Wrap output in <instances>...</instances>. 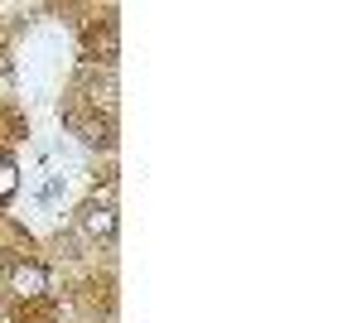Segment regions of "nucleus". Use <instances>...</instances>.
<instances>
[{
  "instance_id": "obj_1",
  "label": "nucleus",
  "mask_w": 362,
  "mask_h": 323,
  "mask_svg": "<svg viewBox=\"0 0 362 323\" xmlns=\"http://www.w3.org/2000/svg\"><path fill=\"white\" fill-rule=\"evenodd\" d=\"M87 237H97V242H112L116 237V203L112 198H87L83 213H78Z\"/></svg>"
},
{
  "instance_id": "obj_2",
  "label": "nucleus",
  "mask_w": 362,
  "mask_h": 323,
  "mask_svg": "<svg viewBox=\"0 0 362 323\" xmlns=\"http://www.w3.org/2000/svg\"><path fill=\"white\" fill-rule=\"evenodd\" d=\"M10 290L20 299H39L49 290V270L39 266V261H20V266L10 270Z\"/></svg>"
},
{
  "instance_id": "obj_3",
  "label": "nucleus",
  "mask_w": 362,
  "mask_h": 323,
  "mask_svg": "<svg viewBox=\"0 0 362 323\" xmlns=\"http://www.w3.org/2000/svg\"><path fill=\"white\" fill-rule=\"evenodd\" d=\"M15 189H20V164H15V160H0V203H5Z\"/></svg>"
}]
</instances>
